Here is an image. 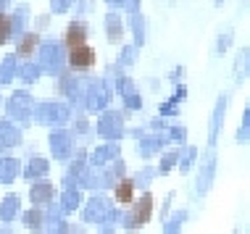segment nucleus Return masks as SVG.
<instances>
[{
    "label": "nucleus",
    "instance_id": "f257e3e1",
    "mask_svg": "<svg viewBox=\"0 0 250 234\" xmlns=\"http://www.w3.org/2000/svg\"><path fill=\"white\" fill-rule=\"evenodd\" d=\"M69 63L74 69H90V66L95 63V50H92L90 45L74 48V50H69Z\"/></svg>",
    "mask_w": 250,
    "mask_h": 234
},
{
    "label": "nucleus",
    "instance_id": "f03ea898",
    "mask_svg": "<svg viewBox=\"0 0 250 234\" xmlns=\"http://www.w3.org/2000/svg\"><path fill=\"white\" fill-rule=\"evenodd\" d=\"M150 213H153V197L145 195L143 200H140V203H132V224H134V226L147 224Z\"/></svg>",
    "mask_w": 250,
    "mask_h": 234
},
{
    "label": "nucleus",
    "instance_id": "7ed1b4c3",
    "mask_svg": "<svg viewBox=\"0 0 250 234\" xmlns=\"http://www.w3.org/2000/svg\"><path fill=\"white\" fill-rule=\"evenodd\" d=\"M84 39H87V35H84V24H79V21H77V24H69V29H66V45H69V50L87 45Z\"/></svg>",
    "mask_w": 250,
    "mask_h": 234
},
{
    "label": "nucleus",
    "instance_id": "20e7f679",
    "mask_svg": "<svg viewBox=\"0 0 250 234\" xmlns=\"http://www.w3.org/2000/svg\"><path fill=\"white\" fill-rule=\"evenodd\" d=\"M113 195H116V203H121V205H132V203H134V182H129V179L119 182L116 190H113Z\"/></svg>",
    "mask_w": 250,
    "mask_h": 234
},
{
    "label": "nucleus",
    "instance_id": "39448f33",
    "mask_svg": "<svg viewBox=\"0 0 250 234\" xmlns=\"http://www.w3.org/2000/svg\"><path fill=\"white\" fill-rule=\"evenodd\" d=\"M37 48V35H29L21 39V45H19V56H32Z\"/></svg>",
    "mask_w": 250,
    "mask_h": 234
},
{
    "label": "nucleus",
    "instance_id": "423d86ee",
    "mask_svg": "<svg viewBox=\"0 0 250 234\" xmlns=\"http://www.w3.org/2000/svg\"><path fill=\"white\" fill-rule=\"evenodd\" d=\"M11 26H13V21L5 13H0V45H5V39L11 37Z\"/></svg>",
    "mask_w": 250,
    "mask_h": 234
}]
</instances>
